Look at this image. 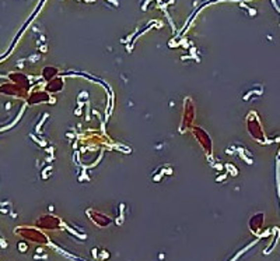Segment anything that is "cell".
I'll use <instances>...</instances> for the list:
<instances>
[{
    "mask_svg": "<svg viewBox=\"0 0 280 261\" xmlns=\"http://www.w3.org/2000/svg\"><path fill=\"white\" fill-rule=\"evenodd\" d=\"M65 87V80L61 77H55V79L46 81V86H45V91L48 94H55V92H59Z\"/></svg>",
    "mask_w": 280,
    "mask_h": 261,
    "instance_id": "10",
    "label": "cell"
},
{
    "mask_svg": "<svg viewBox=\"0 0 280 261\" xmlns=\"http://www.w3.org/2000/svg\"><path fill=\"white\" fill-rule=\"evenodd\" d=\"M9 79L11 80L14 84H17V86L24 88L27 91H28V88L31 87V86H30V80H28V77H27L26 74H23V73H10Z\"/></svg>",
    "mask_w": 280,
    "mask_h": 261,
    "instance_id": "11",
    "label": "cell"
},
{
    "mask_svg": "<svg viewBox=\"0 0 280 261\" xmlns=\"http://www.w3.org/2000/svg\"><path fill=\"white\" fill-rule=\"evenodd\" d=\"M49 101H51V96L46 91H34V92H31L30 95L27 96L28 105L45 104V102H49Z\"/></svg>",
    "mask_w": 280,
    "mask_h": 261,
    "instance_id": "9",
    "label": "cell"
},
{
    "mask_svg": "<svg viewBox=\"0 0 280 261\" xmlns=\"http://www.w3.org/2000/svg\"><path fill=\"white\" fill-rule=\"evenodd\" d=\"M35 227L41 231H59L62 229V219L53 214H44L35 221Z\"/></svg>",
    "mask_w": 280,
    "mask_h": 261,
    "instance_id": "3",
    "label": "cell"
},
{
    "mask_svg": "<svg viewBox=\"0 0 280 261\" xmlns=\"http://www.w3.org/2000/svg\"><path fill=\"white\" fill-rule=\"evenodd\" d=\"M87 215L88 218L91 219V222L97 225V227L100 228H106L109 227L111 224H112V219L108 217V215H105L103 212H100V211H96V209H87Z\"/></svg>",
    "mask_w": 280,
    "mask_h": 261,
    "instance_id": "7",
    "label": "cell"
},
{
    "mask_svg": "<svg viewBox=\"0 0 280 261\" xmlns=\"http://www.w3.org/2000/svg\"><path fill=\"white\" fill-rule=\"evenodd\" d=\"M58 74H59V70L53 67V66H48V67H44V70H42V77H44L45 81H49V80L58 77Z\"/></svg>",
    "mask_w": 280,
    "mask_h": 261,
    "instance_id": "12",
    "label": "cell"
},
{
    "mask_svg": "<svg viewBox=\"0 0 280 261\" xmlns=\"http://www.w3.org/2000/svg\"><path fill=\"white\" fill-rule=\"evenodd\" d=\"M246 130H248V134L258 143H265L266 141V136H265V131H263L262 124H261V120L258 117V115L255 112H249L248 116H246Z\"/></svg>",
    "mask_w": 280,
    "mask_h": 261,
    "instance_id": "2",
    "label": "cell"
},
{
    "mask_svg": "<svg viewBox=\"0 0 280 261\" xmlns=\"http://www.w3.org/2000/svg\"><path fill=\"white\" fill-rule=\"evenodd\" d=\"M192 133L193 136L196 137V140L199 141V144H201V147L203 148V151H205L208 155H211V152H213V141L210 139L209 133L205 130V129L199 127V126L192 127Z\"/></svg>",
    "mask_w": 280,
    "mask_h": 261,
    "instance_id": "4",
    "label": "cell"
},
{
    "mask_svg": "<svg viewBox=\"0 0 280 261\" xmlns=\"http://www.w3.org/2000/svg\"><path fill=\"white\" fill-rule=\"evenodd\" d=\"M18 236H21L24 240H28L31 243L36 244H48L49 243V237L45 235L44 231L38 229L35 227H18L14 231Z\"/></svg>",
    "mask_w": 280,
    "mask_h": 261,
    "instance_id": "1",
    "label": "cell"
},
{
    "mask_svg": "<svg viewBox=\"0 0 280 261\" xmlns=\"http://www.w3.org/2000/svg\"><path fill=\"white\" fill-rule=\"evenodd\" d=\"M0 94L9 96H16V98H27L28 96V91L21 88L17 84L11 83V84H1L0 86Z\"/></svg>",
    "mask_w": 280,
    "mask_h": 261,
    "instance_id": "6",
    "label": "cell"
},
{
    "mask_svg": "<svg viewBox=\"0 0 280 261\" xmlns=\"http://www.w3.org/2000/svg\"><path fill=\"white\" fill-rule=\"evenodd\" d=\"M193 119H195V106H193L192 99L186 98L184 102V115H182V124H181L182 131L192 129Z\"/></svg>",
    "mask_w": 280,
    "mask_h": 261,
    "instance_id": "5",
    "label": "cell"
},
{
    "mask_svg": "<svg viewBox=\"0 0 280 261\" xmlns=\"http://www.w3.org/2000/svg\"><path fill=\"white\" fill-rule=\"evenodd\" d=\"M263 224H265V214L263 212H256L252 217L249 218L248 221V227H249V231L255 233V235H259L261 231H262Z\"/></svg>",
    "mask_w": 280,
    "mask_h": 261,
    "instance_id": "8",
    "label": "cell"
}]
</instances>
